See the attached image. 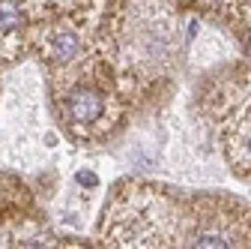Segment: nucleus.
Listing matches in <instances>:
<instances>
[{
    "label": "nucleus",
    "mask_w": 251,
    "mask_h": 249,
    "mask_svg": "<svg viewBox=\"0 0 251 249\" xmlns=\"http://www.w3.org/2000/svg\"><path fill=\"white\" fill-rule=\"evenodd\" d=\"M78 180H81L84 186H96V183H99V180H96V174H90V171H81V174H78Z\"/></svg>",
    "instance_id": "obj_4"
},
{
    "label": "nucleus",
    "mask_w": 251,
    "mask_h": 249,
    "mask_svg": "<svg viewBox=\"0 0 251 249\" xmlns=\"http://www.w3.org/2000/svg\"><path fill=\"white\" fill-rule=\"evenodd\" d=\"M66 111H69V120L72 123H81V126L96 123L105 114V96H102V93H96V90H78V93H72V96H69Z\"/></svg>",
    "instance_id": "obj_1"
},
{
    "label": "nucleus",
    "mask_w": 251,
    "mask_h": 249,
    "mask_svg": "<svg viewBox=\"0 0 251 249\" xmlns=\"http://www.w3.org/2000/svg\"><path fill=\"white\" fill-rule=\"evenodd\" d=\"M78 48H81V42H78V36L72 33V30H57V33L51 36V42H48V54L54 60H60V63L72 60L78 54Z\"/></svg>",
    "instance_id": "obj_2"
},
{
    "label": "nucleus",
    "mask_w": 251,
    "mask_h": 249,
    "mask_svg": "<svg viewBox=\"0 0 251 249\" xmlns=\"http://www.w3.org/2000/svg\"><path fill=\"white\" fill-rule=\"evenodd\" d=\"M21 24V9L12 0H0V33H12Z\"/></svg>",
    "instance_id": "obj_3"
}]
</instances>
